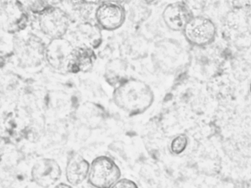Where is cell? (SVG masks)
Wrapping results in <instances>:
<instances>
[{
    "mask_svg": "<svg viewBox=\"0 0 251 188\" xmlns=\"http://www.w3.org/2000/svg\"><path fill=\"white\" fill-rule=\"evenodd\" d=\"M0 7V27L10 29L14 26L20 27L25 19L23 9L16 3L4 1Z\"/></svg>",
    "mask_w": 251,
    "mask_h": 188,
    "instance_id": "obj_16",
    "label": "cell"
},
{
    "mask_svg": "<svg viewBox=\"0 0 251 188\" xmlns=\"http://www.w3.org/2000/svg\"><path fill=\"white\" fill-rule=\"evenodd\" d=\"M194 16L184 1L170 3L162 12V17L167 27L174 32L183 31L187 22Z\"/></svg>",
    "mask_w": 251,
    "mask_h": 188,
    "instance_id": "obj_10",
    "label": "cell"
},
{
    "mask_svg": "<svg viewBox=\"0 0 251 188\" xmlns=\"http://www.w3.org/2000/svg\"><path fill=\"white\" fill-rule=\"evenodd\" d=\"M76 46H85L97 50L102 44V29L97 23L91 21H83L76 25L75 31Z\"/></svg>",
    "mask_w": 251,
    "mask_h": 188,
    "instance_id": "obj_13",
    "label": "cell"
},
{
    "mask_svg": "<svg viewBox=\"0 0 251 188\" xmlns=\"http://www.w3.org/2000/svg\"><path fill=\"white\" fill-rule=\"evenodd\" d=\"M122 175L120 167L113 158L100 155L91 161L87 182L93 188H111Z\"/></svg>",
    "mask_w": 251,
    "mask_h": 188,
    "instance_id": "obj_3",
    "label": "cell"
},
{
    "mask_svg": "<svg viewBox=\"0 0 251 188\" xmlns=\"http://www.w3.org/2000/svg\"><path fill=\"white\" fill-rule=\"evenodd\" d=\"M128 73V65L125 59H112L106 64L104 79L109 85L116 88L130 78Z\"/></svg>",
    "mask_w": 251,
    "mask_h": 188,
    "instance_id": "obj_15",
    "label": "cell"
},
{
    "mask_svg": "<svg viewBox=\"0 0 251 188\" xmlns=\"http://www.w3.org/2000/svg\"><path fill=\"white\" fill-rule=\"evenodd\" d=\"M155 95L145 81L129 78L114 88L113 101L116 107L130 117L145 113L153 105Z\"/></svg>",
    "mask_w": 251,
    "mask_h": 188,
    "instance_id": "obj_1",
    "label": "cell"
},
{
    "mask_svg": "<svg viewBox=\"0 0 251 188\" xmlns=\"http://www.w3.org/2000/svg\"><path fill=\"white\" fill-rule=\"evenodd\" d=\"M94 18L102 30H117L125 24L126 10L123 4L107 0L97 5Z\"/></svg>",
    "mask_w": 251,
    "mask_h": 188,
    "instance_id": "obj_9",
    "label": "cell"
},
{
    "mask_svg": "<svg viewBox=\"0 0 251 188\" xmlns=\"http://www.w3.org/2000/svg\"><path fill=\"white\" fill-rule=\"evenodd\" d=\"M51 188H75L74 186H71L70 184H69L68 183H63V182H61V183H58L57 185L54 186Z\"/></svg>",
    "mask_w": 251,
    "mask_h": 188,
    "instance_id": "obj_22",
    "label": "cell"
},
{
    "mask_svg": "<svg viewBox=\"0 0 251 188\" xmlns=\"http://www.w3.org/2000/svg\"><path fill=\"white\" fill-rule=\"evenodd\" d=\"M127 5L130 20L137 25L146 22L151 14L150 5L143 0H130Z\"/></svg>",
    "mask_w": 251,
    "mask_h": 188,
    "instance_id": "obj_17",
    "label": "cell"
},
{
    "mask_svg": "<svg viewBox=\"0 0 251 188\" xmlns=\"http://www.w3.org/2000/svg\"><path fill=\"white\" fill-rule=\"evenodd\" d=\"M188 145V136L184 133H180L174 136L170 142V152L174 156H179L187 150Z\"/></svg>",
    "mask_w": 251,
    "mask_h": 188,
    "instance_id": "obj_18",
    "label": "cell"
},
{
    "mask_svg": "<svg viewBox=\"0 0 251 188\" xmlns=\"http://www.w3.org/2000/svg\"><path fill=\"white\" fill-rule=\"evenodd\" d=\"M78 121L91 129L100 127L107 119V112L103 105L94 102H85L76 109Z\"/></svg>",
    "mask_w": 251,
    "mask_h": 188,
    "instance_id": "obj_12",
    "label": "cell"
},
{
    "mask_svg": "<svg viewBox=\"0 0 251 188\" xmlns=\"http://www.w3.org/2000/svg\"><path fill=\"white\" fill-rule=\"evenodd\" d=\"M145 2L147 3L149 5H152V4H156L159 0H143Z\"/></svg>",
    "mask_w": 251,
    "mask_h": 188,
    "instance_id": "obj_24",
    "label": "cell"
},
{
    "mask_svg": "<svg viewBox=\"0 0 251 188\" xmlns=\"http://www.w3.org/2000/svg\"><path fill=\"white\" fill-rule=\"evenodd\" d=\"M84 2L88 4H91V5H99L101 3L104 2V1H107V0H82Z\"/></svg>",
    "mask_w": 251,
    "mask_h": 188,
    "instance_id": "obj_21",
    "label": "cell"
},
{
    "mask_svg": "<svg viewBox=\"0 0 251 188\" xmlns=\"http://www.w3.org/2000/svg\"><path fill=\"white\" fill-rule=\"evenodd\" d=\"M63 170L57 160L41 158L35 160L28 171L29 181L41 188H51L60 183Z\"/></svg>",
    "mask_w": 251,
    "mask_h": 188,
    "instance_id": "obj_5",
    "label": "cell"
},
{
    "mask_svg": "<svg viewBox=\"0 0 251 188\" xmlns=\"http://www.w3.org/2000/svg\"><path fill=\"white\" fill-rule=\"evenodd\" d=\"M38 16L40 31L50 40L63 38L70 28V18L60 7L51 6Z\"/></svg>",
    "mask_w": 251,
    "mask_h": 188,
    "instance_id": "obj_6",
    "label": "cell"
},
{
    "mask_svg": "<svg viewBox=\"0 0 251 188\" xmlns=\"http://www.w3.org/2000/svg\"><path fill=\"white\" fill-rule=\"evenodd\" d=\"M187 60L186 50L176 40L164 38L154 44L151 53L152 63L162 73H177L185 66Z\"/></svg>",
    "mask_w": 251,
    "mask_h": 188,
    "instance_id": "obj_2",
    "label": "cell"
},
{
    "mask_svg": "<svg viewBox=\"0 0 251 188\" xmlns=\"http://www.w3.org/2000/svg\"><path fill=\"white\" fill-rule=\"evenodd\" d=\"M108 1H114V2L119 3V4L125 5V4H128L130 0H108Z\"/></svg>",
    "mask_w": 251,
    "mask_h": 188,
    "instance_id": "obj_23",
    "label": "cell"
},
{
    "mask_svg": "<svg viewBox=\"0 0 251 188\" xmlns=\"http://www.w3.org/2000/svg\"><path fill=\"white\" fill-rule=\"evenodd\" d=\"M111 188H139L137 183L128 178H121Z\"/></svg>",
    "mask_w": 251,
    "mask_h": 188,
    "instance_id": "obj_20",
    "label": "cell"
},
{
    "mask_svg": "<svg viewBox=\"0 0 251 188\" xmlns=\"http://www.w3.org/2000/svg\"><path fill=\"white\" fill-rule=\"evenodd\" d=\"M90 163L88 160L77 152L69 155L65 168L66 183L76 187L87 181L89 174Z\"/></svg>",
    "mask_w": 251,
    "mask_h": 188,
    "instance_id": "obj_11",
    "label": "cell"
},
{
    "mask_svg": "<svg viewBox=\"0 0 251 188\" xmlns=\"http://www.w3.org/2000/svg\"><path fill=\"white\" fill-rule=\"evenodd\" d=\"M194 14V11L203 10L209 0H183Z\"/></svg>",
    "mask_w": 251,
    "mask_h": 188,
    "instance_id": "obj_19",
    "label": "cell"
},
{
    "mask_svg": "<svg viewBox=\"0 0 251 188\" xmlns=\"http://www.w3.org/2000/svg\"><path fill=\"white\" fill-rule=\"evenodd\" d=\"M75 48L73 43L65 37L50 40L46 45V63L55 72L68 73V67Z\"/></svg>",
    "mask_w": 251,
    "mask_h": 188,
    "instance_id": "obj_8",
    "label": "cell"
},
{
    "mask_svg": "<svg viewBox=\"0 0 251 188\" xmlns=\"http://www.w3.org/2000/svg\"><path fill=\"white\" fill-rule=\"evenodd\" d=\"M182 32L186 41L190 45L203 48L215 41L217 27L210 18L194 15L187 22Z\"/></svg>",
    "mask_w": 251,
    "mask_h": 188,
    "instance_id": "obj_4",
    "label": "cell"
},
{
    "mask_svg": "<svg viewBox=\"0 0 251 188\" xmlns=\"http://www.w3.org/2000/svg\"><path fill=\"white\" fill-rule=\"evenodd\" d=\"M97 60L95 50L85 47L75 46L72 59L68 67V73H87L92 70Z\"/></svg>",
    "mask_w": 251,
    "mask_h": 188,
    "instance_id": "obj_14",
    "label": "cell"
},
{
    "mask_svg": "<svg viewBox=\"0 0 251 188\" xmlns=\"http://www.w3.org/2000/svg\"><path fill=\"white\" fill-rule=\"evenodd\" d=\"M250 93H251V85H250Z\"/></svg>",
    "mask_w": 251,
    "mask_h": 188,
    "instance_id": "obj_25",
    "label": "cell"
},
{
    "mask_svg": "<svg viewBox=\"0 0 251 188\" xmlns=\"http://www.w3.org/2000/svg\"><path fill=\"white\" fill-rule=\"evenodd\" d=\"M45 48L42 40L33 34L20 38L15 44L16 57L21 66L26 69L38 67L46 62Z\"/></svg>",
    "mask_w": 251,
    "mask_h": 188,
    "instance_id": "obj_7",
    "label": "cell"
}]
</instances>
